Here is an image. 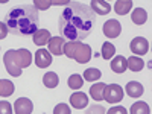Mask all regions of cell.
<instances>
[{"instance_id": "21", "label": "cell", "mask_w": 152, "mask_h": 114, "mask_svg": "<svg viewBox=\"0 0 152 114\" xmlns=\"http://www.w3.org/2000/svg\"><path fill=\"white\" fill-rule=\"evenodd\" d=\"M43 82H44V85H46L47 88H55V87H58V84H59V78H58L56 73L49 72V73L44 75Z\"/></svg>"}, {"instance_id": "11", "label": "cell", "mask_w": 152, "mask_h": 114, "mask_svg": "<svg viewBox=\"0 0 152 114\" xmlns=\"http://www.w3.org/2000/svg\"><path fill=\"white\" fill-rule=\"evenodd\" d=\"M70 104L76 110H82L88 105V96L82 91H76L70 96Z\"/></svg>"}, {"instance_id": "14", "label": "cell", "mask_w": 152, "mask_h": 114, "mask_svg": "<svg viewBox=\"0 0 152 114\" xmlns=\"http://www.w3.org/2000/svg\"><path fill=\"white\" fill-rule=\"evenodd\" d=\"M125 90H126V94L131 96V97H140L143 94V85L137 81H131V82L126 84Z\"/></svg>"}, {"instance_id": "13", "label": "cell", "mask_w": 152, "mask_h": 114, "mask_svg": "<svg viewBox=\"0 0 152 114\" xmlns=\"http://www.w3.org/2000/svg\"><path fill=\"white\" fill-rule=\"evenodd\" d=\"M126 69H128V64H126V58L123 55H117V56L113 58V61H111V70L114 73L122 75Z\"/></svg>"}, {"instance_id": "9", "label": "cell", "mask_w": 152, "mask_h": 114, "mask_svg": "<svg viewBox=\"0 0 152 114\" xmlns=\"http://www.w3.org/2000/svg\"><path fill=\"white\" fill-rule=\"evenodd\" d=\"M35 64L40 67V69H46L52 64V55L49 53V50L46 49H40L37 50L35 53Z\"/></svg>"}, {"instance_id": "18", "label": "cell", "mask_w": 152, "mask_h": 114, "mask_svg": "<svg viewBox=\"0 0 152 114\" xmlns=\"http://www.w3.org/2000/svg\"><path fill=\"white\" fill-rule=\"evenodd\" d=\"M131 8H132L131 0H119V2H116V5H114V11H116L119 15L128 14V12L131 11Z\"/></svg>"}, {"instance_id": "24", "label": "cell", "mask_w": 152, "mask_h": 114, "mask_svg": "<svg viewBox=\"0 0 152 114\" xmlns=\"http://www.w3.org/2000/svg\"><path fill=\"white\" fill-rule=\"evenodd\" d=\"M84 85V78L81 75H72L69 78V87L72 88V90H79V88Z\"/></svg>"}, {"instance_id": "2", "label": "cell", "mask_w": 152, "mask_h": 114, "mask_svg": "<svg viewBox=\"0 0 152 114\" xmlns=\"http://www.w3.org/2000/svg\"><path fill=\"white\" fill-rule=\"evenodd\" d=\"M5 24L11 34L31 37L38 31L40 24L38 9L34 5H18L6 14Z\"/></svg>"}, {"instance_id": "31", "label": "cell", "mask_w": 152, "mask_h": 114, "mask_svg": "<svg viewBox=\"0 0 152 114\" xmlns=\"http://www.w3.org/2000/svg\"><path fill=\"white\" fill-rule=\"evenodd\" d=\"M9 34L8 28H6V24L0 21V40H3V38H6V35Z\"/></svg>"}, {"instance_id": "12", "label": "cell", "mask_w": 152, "mask_h": 114, "mask_svg": "<svg viewBox=\"0 0 152 114\" xmlns=\"http://www.w3.org/2000/svg\"><path fill=\"white\" fill-rule=\"evenodd\" d=\"M90 9L94 12V15H107L111 11V6L108 2H104V0H93L90 3Z\"/></svg>"}, {"instance_id": "20", "label": "cell", "mask_w": 152, "mask_h": 114, "mask_svg": "<svg viewBox=\"0 0 152 114\" xmlns=\"http://www.w3.org/2000/svg\"><path fill=\"white\" fill-rule=\"evenodd\" d=\"M126 64H128V69L132 70V72H140V70H143V67H145L143 59L137 58V56H134V55H132L131 58L126 59Z\"/></svg>"}, {"instance_id": "17", "label": "cell", "mask_w": 152, "mask_h": 114, "mask_svg": "<svg viewBox=\"0 0 152 114\" xmlns=\"http://www.w3.org/2000/svg\"><path fill=\"white\" fill-rule=\"evenodd\" d=\"M105 87H107V85H105L104 82H97V84L91 85V88H90V94H91V97L96 100V102H99V100H102V99H104Z\"/></svg>"}, {"instance_id": "22", "label": "cell", "mask_w": 152, "mask_h": 114, "mask_svg": "<svg viewBox=\"0 0 152 114\" xmlns=\"http://www.w3.org/2000/svg\"><path fill=\"white\" fill-rule=\"evenodd\" d=\"M131 114H151L149 105L146 102H134L131 107Z\"/></svg>"}, {"instance_id": "26", "label": "cell", "mask_w": 152, "mask_h": 114, "mask_svg": "<svg viewBox=\"0 0 152 114\" xmlns=\"http://www.w3.org/2000/svg\"><path fill=\"white\" fill-rule=\"evenodd\" d=\"M85 114H107V111H105V108L102 107V105H91V107H88L87 108V111H85Z\"/></svg>"}, {"instance_id": "1", "label": "cell", "mask_w": 152, "mask_h": 114, "mask_svg": "<svg viewBox=\"0 0 152 114\" xmlns=\"http://www.w3.org/2000/svg\"><path fill=\"white\" fill-rule=\"evenodd\" d=\"M94 24L96 15L90 9V6L81 2H73L59 15L58 28L61 32V38L76 43L90 35Z\"/></svg>"}, {"instance_id": "27", "label": "cell", "mask_w": 152, "mask_h": 114, "mask_svg": "<svg viewBox=\"0 0 152 114\" xmlns=\"http://www.w3.org/2000/svg\"><path fill=\"white\" fill-rule=\"evenodd\" d=\"M53 114H72L69 105L66 104H58L55 108H53Z\"/></svg>"}, {"instance_id": "3", "label": "cell", "mask_w": 152, "mask_h": 114, "mask_svg": "<svg viewBox=\"0 0 152 114\" xmlns=\"http://www.w3.org/2000/svg\"><path fill=\"white\" fill-rule=\"evenodd\" d=\"M32 55L28 49H18V50H8L3 55V64L6 72L11 76H21V70L31 66Z\"/></svg>"}, {"instance_id": "8", "label": "cell", "mask_w": 152, "mask_h": 114, "mask_svg": "<svg viewBox=\"0 0 152 114\" xmlns=\"http://www.w3.org/2000/svg\"><path fill=\"white\" fill-rule=\"evenodd\" d=\"M64 38L61 37H52L49 40V52L50 55H64Z\"/></svg>"}, {"instance_id": "5", "label": "cell", "mask_w": 152, "mask_h": 114, "mask_svg": "<svg viewBox=\"0 0 152 114\" xmlns=\"http://www.w3.org/2000/svg\"><path fill=\"white\" fill-rule=\"evenodd\" d=\"M104 99L110 104H117L122 102L123 99V88L117 84H110L105 87V91H104Z\"/></svg>"}, {"instance_id": "28", "label": "cell", "mask_w": 152, "mask_h": 114, "mask_svg": "<svg viewBox=\"0 0 152 114\" xmlns=\"http://www.w3.org/2000/svg\"><path fill=\"white\" fill-rule=\"evenodd\" d=\"M32 5L37 9H47L49 6H52V2H49V0H35Z\"/></svg>"}, {"instance_id": "29", "label": "cell", "mask_w": 152, "mask_h": 114, "mask_svg": "<svg viewBox=\"0 0 152 114\" xmlns=\"http://www.w3.org/2000/svg\"><path fill=\"white\" fill-rule=\"evenodd\" d=\"M0 114H12V107L9 102H6V100L0 102Z\"/></svg>"}, {"instance_id": "19", "label": "cell", "mask_w": 152, "mask_h": 114, "mask_svg": "<svg viewBox=\"0 0 152 114\" xmlns=\"http://www.w3.org/2000/svg\"><path fill=\"white\" fill-rule=\"evenodd\" d=\"M15 91V87L9 79H0V96L8 97Z\"/></svg>"}, {"instance_id": "16", "label": "cell", "mask_w": 152, "mask_h": 114, "mask_svg": "<svg viewBox=\"0 0 152 114\" xmlns=\"http://www.w3.org/2000/svg\"><path fill=\"white\" fill-rule=\"evenodd\" d=\"M131 20H132L134 24L142 26V24H145L146 20H148V12H146L143 8H135L134 12L131 14Z\"/></svg>"}, {"instance_id": "30", "label": "cell", "mask_w": 152, "mask_h": 114, "mask_svg": "<svg viewBox=\"0 0 152 114\" xmlns=\"http://www.w3.org/2000/svg\"><path fill=\"white\" fill-rule=\"evenodd\" d=\"M107 114H128V111L123 107H113L110 108V111H107Z\"/></svg>"}, {"instance_id": "23", "label": "cell", "mask_w": 152, "mask_h": 114, "mask_svg": "<svg viewBox=\"0 0 152 114\" xmlns=\"http://www.w3.org/2000/svg\"><path fill=\"white\" fill-rule=\"evenodd\" d=\"M114 53H116V47H114V44H111L110 41H107V43L102 44V50H100V55H102V58L110 59V58L114 56Z\"/></svg>"}, {"instance_id": "7", "label": "cell", "mask_w": 152, "mask_h": 114, "mask_svg": "<svg viewBox=\"0 0 152 114\" xmlns=\"http://www.w3.org/2000/svg\"><path fill=\"white\" fill-rule=\"evenodd\" d=\"M122 32V26L117 20H108L104 24V34L108 38H117Z\"/></svg>"}, {"instance_id": "15", "label": "cell", "mask_w": 152, "mask_h": 114, "mask_svg": "<svg viewBox=\"0 0 152 114\" xmlns=\"http://www.w3.org/2000/svg\"><path fill=\"white\" fill-rule=\"evenodd\" d=\"M32 37H34V43L37 46H44V44L49 43L50 38H52V37H50V32L47 29H38Z\"/></svg>"}, {"instance_id": "25", "label": "cell", "mask_w": 152, "mask_h": 114, "mask_svg": "<svg viewBox=\"0 0 152 114\" xmlns=\"http://www.w3.org/2000/svg\"><path fill=\"white\" fill-rule=\"evenodd\" d=\"M100 76H102V73H100V70L99 69H87L85 72H84V78H85V81H97Z\"/></svg>"}, {"instance_id": "4", "label": "cell", "mask_w": 152, "mask_h": 114, "mask_svg": "<svg viewBox=\"0 0 152 114\" xmlns=\"http://www.w3.org/2000/svg\"><path fill=\"white\" fill-rule=\"evenodd\" d=\"M91 53H93L91 47L85 43L67 41L64 44V55L69 56L70 59H75L76 62H79V64H87V62L91 59Z\"/></svg>"}, {"instance_id": "10", "label": "cell", "mask_w": 152, "mask_h": 114, "mask_svg": "<svg viewBox=\"0 0 152 114\" xmlns=\"http://www.w3.org/2000/svg\"><path fill=\"white\" fill-rule=\"evenodd\" d=\"M32 110H34V105L28 97H20L14 104L15 114H32Z\"/></svg>"}, {"instance_id": "6", "label": "cell", "mask_w": 152, "mask_h": 114, "mask_svg": "<svg viewBox=\"0 0 152 114\" xmlns=\"http://www.w3.org/2000/svg\"><path fill=\"white\" fill-rule=\"evenodd\" d=\"M129 49L135 55H146L149 50V41L143 37H135L129 44Z\"/></svg>"}]
</instances>
